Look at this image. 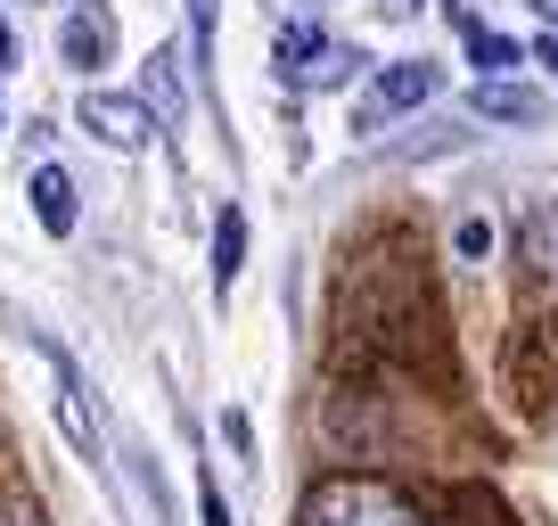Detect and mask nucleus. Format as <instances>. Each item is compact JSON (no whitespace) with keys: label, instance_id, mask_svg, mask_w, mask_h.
<instances>
[{"label":"nucleus","instance_id":"obj_3","mask_svg":"<svg viewBox=\"0 0 558 526\" xmlns=\"http://www.w3.org/2000/svg\"><path fill=\"white\" fill-rule=\"evenodd\" d=\"M74 123H83L90 141L123 148V157H140V148L165 132V116L148 99H132V91H83V107H74Z\"/></svg>","mask_w":558,"mask_h":526},{"label":"nucleus","instance_id":"obj_18","mask_svg":"<svg viewBox=\"0 0 558 526\" xmlns=\"http://www.w3.org/2000/svg\"><path fill=\"white\" fill-rule=\"evenodd\" d=\"M386 9H395V17H411V9H418V0H386Z\"/></svg>","mask_w":558,"mask_h":526},{"label":"nucleus","instance_id":"obj_16","mask_svg":"<svg viewBox=\"0 0 558 526\" xmlns=\"http://www.w3.org/2000/svg\"><path fill=\"white\" fill-rule=\"evenodd\" d=\"M534 58L550 67V83H558V34H542V41H534Z\"/></svg>","mask_w":558,"mask_h":526},{"label":"nucleus","instance_id":"obj_8","mask_svg":"<svg viewBox=\"0 0 558 526\" xmlns=\"http://www.w3.org/2000/svg\"><path fill=\"white\" fill-rule=\"evenodd\" d=\"M181 58L173 50H148V74H140V91H148V107L165 116V132H181V116H190V99H181Z\"/></svg>","mask_w":558,"mask_h":526},{"label":"nucleus","instance_id":"obj_14","mask_svg":"<svg viewBox=\"0 0 558 526\" xmlns=\"http://www.w3.org/2000/svg\"><path fill=\"white\" fill-rule=\"evenodd\" d=\"M197 518H206V526H230V502H222V486H214V477H197Z\"/></svg>","mask_w":558,"mask_h":526},{"label":"nucleus","instance_id":"obj_12","mask_svg":"<svg viewBox=\"0 0 558 526\" xmlns=\"http://www.w3.org/2000/svg\"><path fill=\"white\" fill-rule=\"evenodd\" d=\"M190 58H197V83H214V0H190Z\"/></svg>","mask_w":558,"mask_h":526},{"label":"nucleus","instance_id":"obj_13","mask_svg":"<svg viewBox=\"0 0 558 526\" xmlns=\"http://www.w3.org/2000/svg\"><path fill=\"white\" fill-rule=\"evenodd\" d=\"M452 247H460V263H485L493 255V223H476V214H469V223L452 230Z\"/></svg>","mask_w":558,"mask_h":526},{"label":"nucleus","instance_id":"obj_19","mask_svg":"<svg viewBox=\"0 0 558 526\" xmlns=\"http://www.w3.org/2000/svg\"><path fill=\"white\" fill-rule=\"evenodd\" d=\"M534 9H542V17H550V25H558V0H534Z\"/></svg>","mask_w":558,"mask_h":526},{"label":"nucleus","instance_id":"obj_17","mask_svg":"<svg viewBox=\"0 0 558 526\" xmlns=\"http://www.w3.org/2000/svg\"><path fill=\"white\" fill-rule=\"evenodd\" d=\"M9 58H17V41H9V25H0V67H9Z\"/></svg>","mask_w":558,"mask_h":526},{"label":"nucleus","instance_id":"obj_15","mask_svg":"<svg viewBox=\"0 0 558 526\" xmlns=\"http://www.w3.org/2000/svg\"><path fill=\"white\" fill-rule=\"evenodd\" d=\"M0 526H50V518H41L34 502H0Z\"/></svg>","mask_w":558,"mask_h":526},{"label":"nucleus","instance_id":"obj_4","mask_svg":"<svg viewBox=\"0 0 558 526\" xmlns=\"http://www.w3.org/2000/svg\"><path fill=\"white\" fill-rule=\"evenodd\" d=\"M436 83H444V74L427 67V58H395V67H378V83H369V99H362V116H353V132H378V123L402 116V107H427V99H436Z\"/></svg>","mask_w":558,"mask_h":526},{"label":"nucleus","instance_id":"obj_11","mask_svg":"<svg viewBox=\"0 0 558 526\" xmlns=\"http://www.w3.org/2000/svg\"><path fill=\"white\" fill-rule=\"evenodd\" d=\"M525 255L558 280V206H534V214H525Z\"/></svg>","mask_w":558,"mask_h":526},{"label":"nucleus","instance_id":"obj_1","mask_svg":"<svg viewBox=\"0 0 558 526\" xmlns=\"http://www.w3.org/2000/svg\"><path fill=\"white\" fill-rule=\"evenodd\" d=\"M304 526H427V518L386 477H320L304 493Z\"/></svg>","mask_w":558,"mask_h":526},{"label":"nucleus","instance_id":"obj_9","mask_svg":"<svg viewBox=\"0 0 558 526\" xmlns=\"http://www.w3.org/2000/svg\"><path fill=\"white\" fill-rule=\"evenodd\" d=\"M239 263H246V214H239V206H222V223H214V297H230Z\"/></svg>","mask_w":558,"mask_h":526},{"label":"nucleus","instance_id":"obj_7","mask_svg":"<svg viewBox=\"0 0 558 526\" xmlns=\"http://www.w3.org/2000/svg\"><path fill=\"white\" fill-rule=\"evenodd\" d=\"M25 198H34V223L50 230V239H66V230H74V181L58 174V165H34V181H25Z\"/></svg>","mask_w":558,"mask_h":526},{"label":"nucleus","instance_id":"obj_2","mask_svg":"<svg viewBox=\"0 0 558 526\" xmlns=\"http://www.w3.org/2000/svg\"><path fill=\"white\" fill-rule=\"evenodd\" d=\"M271 67H279V83H288V91H345L369 58L353 50V41H329L320 25H279Z\"/></svg>","mask_w":558,"mask_h":526},{"label":"nucleus","instance_id":"obj_10","mask_svg":"<svg viewBox=\"0 0 558 526\" xmlns=\"http://www.w3.org/2000/svg\"><path fill=\"white\" fill-rule=\"evenodd\" d=\"M469 67L493 83V74H509V67H518V41H509V34H493V25H469Z\"/></svg>","mask_w":558,"mask_h":526},{"label":"nucleus","instance_id":"obj_5","mask_svg":"<svg viewBox=\"0 0 558 526\" xmlns=\"http://www.w3.org/2000/svg\"><path fill=\"white\" fill-rule=\"evenodd\" d=\"M58 58H66L74 74H99L107 58H116V25H107V9H66V25H58Z\"/></svg>","mask_w":558,"mask_h":526},{"label":"nucleus","instance_id":"obj_6","mask_svg":"<svg viewBox=\"0 0 558 526\" xmlns=\"http://www.w3.org/2000/svg\"><path fill=\"white\" fill-rule=\"evenodd\" d=\"M476 116L485 123H542L550 116V99H542V91H525V83H509V74H493V83H476Z\"/></svg>","mask_w":558,"mask_h":526}]
</instances>
